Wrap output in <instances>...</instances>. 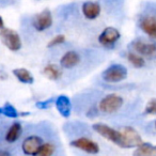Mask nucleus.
<instances>
[{"instance_id": "nucleus-1", "label": "nucleus", "mask_w": 156, "mask_h": 156, "mask_svg": "<svg viewBox=\"0 0 156 156\" xmlns=\"http://www.w3.org/2000/svg\"><path fill=\"white\" fill-rule=\"evenodd\" d=\"M93 129L95 130L98 134H100L105 139L111 141L112 143L117 144L120 147H124V141L123 136H122L120 130H115V128L110 127V126L106 125L104 123H95L93 124Z\"/></svg>"}, {"instance_id": "nucleus-2", "label": "nucleus", "mask_w": 156, "mask_h": 156, "mask_svg": "<svg viewBox=\"0 0 156 156\" xmlns=\"http://www.w3.org/2000/svg\"><path fill=\"white\" fill-rule=\"evenodd\" d=\"M102 77L106 83H119L127 77V69L121 64H112L103 72Z\"/></svg>"}, {"instance_id": "nucleus-3", "label": "nucleus", "mask_w": 156, "mask_h": 156, "mask_svg": "<svg viewBox=\"0 0 156 156\" xmlns=\"http://www.w3.org/2000/svg\"><path fill=\"white\" fill-rule=\"evenodd\" d=\"M0 39L1 42L12 51H17L22 48V40L20 34L13 29L3 28L0 31Z\"/></svg>"}, {"instance_id": "nucleus-4", "label": "nucleus", "mask_w": 156, "mask_h": 156, "mask_svg": "<svg viewBox=\"0 0 156 156\" xmlns=\"http://www.w3.org/2000/svg\"><path fill=\"white\" fill-rule=\"evenodd\" d=\"M123 105V98L117 94L106 95L98 104V108L104 113H113L118 111Z\"/></svg>"}, {"instance_id": "nucleus-5", "label": "nucleus", "mask_w": 156, "mask_h": 156, "mask_svg": "<svg viewBox=\"0 0 156 156\" xmlns=\"http://www.w3.org/2000/svg\"><path fill=\"white\" fill-rule=\"evenodd\" d=\"M121 134L123 136L124 149H130V147H138L143 143L142 138L140 134L130 126H125L121 130Z\"/></svg>"}, {"instance_id": "nucleus-6", "label": "nucleus", "mask_w": 156, "mask_h": 156, "mask_svg": "<svg viewBox=\"0 0 156 156\" xmlns=\"http://www.w3.org/2000/svg\"><path fill=\"white\" fill-rule=\"evenodd\" d=\"M132 47L138 52V55L144 56L149 59H156V44L145 43L143 41H134L132 43Z\"/></svg>"}, {"instance_id": "nucleus-7", "label": "nucleus", "mask_w": 156, "mask_h": 156, "mask_svg": "<svg viewBox=\"0 0 156 156\" xmlns=\"http://www.w3.org/2000/svg\"><path fill=\"white\" fill-rule=\"evenodd\" d=\"M71 145L76 149H79L83 152H87L89 154H98L100 152V147L96 142H94L91 139L85 138H77L71 142Z\"/></svg>"}, {"instance_id": "nucleus-8", "label": "nucleus", "mask_w": 156, "mask_h": 156, "mask_svg": "<svg viewBox=\"0 0 156 156\" xmlns=\"http://www.w3.org/2000/svg\"><path fill=\"white\" fill-rule=\"evenodd\" d=\"M51 25H52V15H51V12L48 9L43 10L41 13L35 15L34 20H33V27L37 31L46 30V29L50 28Z\"/></svg>"}, {"instance_id": "nucleus-9", "label": "nucleus", "mask_w": 156, "mask_h": 156, "mask_svg": "<svg viewBox=\"0 0 156 156\" xmlns=\"http://www.w3.org/2000/svg\"><path fill=\"white\" fill-rule=\"evenodd\" d=\"M121 34H120L119 30L113 27H107L104 30L102 31V33L98 37V42H100L102 45L108 46L115 44L118 40L120 39Z\"/></svg>"}, {"instance_id": "nucleus-10", "label": "nucleus", "mask_w": 156, "mask_h": 156, "mask_svg": "<svg viewBox=\"0 0 156 156\" xmlns=\"http://www.w3.org/2000/svg\"><path fill=\"white\" fill-rule=\"evenodd\" d=\"M43 144V141L37 136H30L23 142L22 149L26 155H34Z\"/></svg>"}, {"instance_id": "nucleus-11", "label": "nucleus", "mask_w": 156, "mask_h": 156, "mask_svg": "<svg viewBox=\"0 0 156 156\" xmlns=\"http://www.w3.org/2000/svg\"><path fill=\"white\" fill-rule=\"evenodd\" d=\"M55 105H56L57 110L59 111L63 118H69L72 112V103L69 96L66 95H59L55 100Z\"/></svg>"}, {"instance_id": "nucleus-12", "label": "nucleus", "mask_w": 156, "mask_h": 156, "mask_svg": "<svg viewBox=\"0 0 156 156\" xmlns=\"http://www.w3.org/2000/svg\"><path fill=\"white\" fill-rule=\"evenodd\" d=\"M140 28L151 39L156 40V17L154 16L143 17L140 22Z\"/></svg>"}, {"instance_id": "nucleus-13", "label": "nucleus", "mask_w": 156, "mask_h": 156, "mask_svg": "<svg viewBox=\"0 0 156 156\" xmlns=\"http://www.w3.org/2000/svg\"><path fill=\"white\" fill-rule=\"evenodd\" d=\"M79 62H80V56L74 50L65 52L60 60V64L63 69H72L76 66Z\"/></svg>"}, {"instance_id": "nucleus-14", "label": "nucleus", "mask_w": 156, "mask_h": 156, "mask_svg": "<svg viewBox=\"0 0 156 156\" xmlns=\"http://www.w3.org/2000/svg\"><path fill=\"white\" fill-rule=\"evenodd\" d=\"M83 13L88 20H95L101 13V5L98 2L87 1L83 5Z\"/></svg>"}, {"instance_id": "nucleus-15", "label": "nucleus", "mask_w": 156, "mask_h": 156, "mask_svg": "<svg viewBox=\"0 0 156 156\" xmlns=\"http://www.w3.org/2000/svg\"><path fill=\"white\" fill-rule=\"evenodd\" d=\"M133 156H156V145L143 142L141 145L136 147Z\"/></svg>"}, {"instance_id": "nucleus-16", "label": "nucleus", "mask_w": 156, "mask_h": 156, "mask_svg": "<svg viewBox=\"0 0 156 156\" xmlns=\"http://www.w3.org/2000/svg\"><path fill=\"white\" fill-rule=\"evenodd\" d=\"M43 74L50 80H58L62 77V69L56 64H48L43 69Z\"/></svg>"}, {"instance_id": "nucleus-17", "label": "nucleus", "mask_w": 156, "mask_h": 156, "mask_svg": "<svg viewBox=\"0 0 156 156\" xmlns=\"http://www.w3.org/2000/svg\"><path fill=\"white\" fill-rule=\"evenodd\" d=\"M13 74L18 80L23 83H27V85H31L34 81V78H33L32 74L26 69H13Z\"/></svg>"}, {"instance_id": "nucleus-18", "label": "nucleus", "mask_w": 156, "mask_h": 156, "mask_svg": "<svg viewBox=\"0 0 156 156\" xmlns=\"http://www.w3.org/2000/svg\"><path fill=\"white\" fill-rule=\"evenodd\" d=\"M22 135V125L18 122H15L9 128L7 135H5V140L8 142H15Z\"/></svg>"}, {"instance_id": "nucleus-19", "label": "nucleus", "mask_w": 156, "mask_h": 156, "mask_svg": "<svg viewBox=\"0 0 156 156\" xmlns=\"http://www.w3.org/2000/svg\"><path fill=\"white\" fill-rule=\"evenodd\" d=\"M127 60L132 65H134L137 69H141L145 65V60L140 56V55L136 54L134 51L127 52Z\"/></svg>"}, {"instance_id": "nucleus-20", "label": "nucleus", "mask_w": 156, "mask_h": 156, "mask_svg": "<svg viewBox=\"0 0 156 156\" xmlns=\"http://www.w3.org/2000/svg\"><path fill=\"white\" fill-rule=\"evenodd\" d=\"M0 115H3L8 118H17L20 115L15 107L10 103H5V106L0 107Z\"/></svg>"}, {"instance_id": "nucleus-21", "label": "nucleus", "mask_w": 156, "mask_h": 156, "mask_svg": "<svg viewBox=\"0 0 156 156\" xmlns=\"http://www.w3.org/2000/svg\"><path fill=\"white\" fill-rule=\"evenodd\" d=\"M55 152V145L52 143H43L39 151L33 156H51Z\"/></svg>"}, {"instance_id": "nucleus-22", "label": "nucleus", "mask_w": 156, "mask_h": 156, "mask_svg": "<svg viewBox=\"0 0 156 156\" xmlns=\"http://www.w3.org/2000/svg\"><path fill=\"white\" fill-rule=\"evenodd\" d=\"M144 113L145 115H156V98H152L147 102L144 108Z\"/></svg>"}, {"instance_id": "nucleus-23", "label": "nucleus", "mask_w": 156, "mask_h": 156, "mask_svg": "<svg viewBox=\"0 0 156 156\" xmlns=\"http://www.w3.org/2000/svg\"><path fill=\"white\" fill-rule=\"evenodd\" d=\"M65 41V37L63 34H58L55 37H52L49 41V43L47 44V47H54V46L60 45V44L64 43Z\"/></svg>"}, {"instance_id": "nucleus-24", "label": "nucleus", "mask_w": 156, "mask_h": 156, "mask_svg": "<svg viewBox=\"0 0 156 156\" xmlns=\"http://www.w3.org/2000/svg\"><path fill=\"white\" fill-rule=\"evenodd\" d=\"M52 103H55V98H49V100L43 101V102H37V104H35V106H37V108H40V109H47V108H49V107L51 106Z\"/></svg>"}, {"instance_id": "nucleus-25", "label": "nucleus", "mask_w": 156, "mask_h": 156, "mask_svg": "<svg viewBox=\"0 0 156 156\" xmlns=\"http://www.w3.org/2000/svg\"><path fill=\"white\" fill-rule=\"evenodd\" d=\"M0 156H11V155L7 151H0Z\"/></svg>"}, {"instance_id": "nucleus-26", "label": "nucleus", "mask_w": 156, "mask_h": 156, "mask_svg": "<svg viewBox=\"0 0 156 156\" xmlns=\"http://www.w3.org/2000/svg\"><path fill=\"white\" fill-rule=\"evenodd\" d=\"M3 26H5V23H3V20L0 16V29H3Z\"/></svg>"}, {"instance_id": "nucleus-27", "label": "nucleus", "mask_w": 156, "mask_h": 156, "mask_svg": "<svg viewBox=\"0 0 156 156\" xmlns=\"http://www.w3.org/2000/svg\"><path fill=\"white\" fill-rule=\"evenodd\" d=\"M155 127H156V122H155Z\"/></svg>"}]
</instances>
